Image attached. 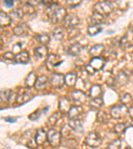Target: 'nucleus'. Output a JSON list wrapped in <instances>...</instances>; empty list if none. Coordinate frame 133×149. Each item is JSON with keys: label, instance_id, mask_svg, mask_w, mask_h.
Wrapping results in <instances>:
<instances>
[{"label": "nucleus", "instance_id": "52", "mask_svg": "<svg viewBox=\"0 0 133 149\" xmlns=\"http://www.w3.org/2000/svg\"><path fill=\"white\" fill-rule=\"evenodd\" d=\"M131 73H132V75L133 76V69H132V72H131Z\"/></svg>", "mask_w": 133, "mask_h": 149}, {"label": "nucleus", "instance_id": "29", "mask_svg": "<svg viewBox=\"0 0 133 149\" xmlns=\"http://www.w3.org/2000/svg\"><path fill=\"white\" fill-rule=\"evenodd\" d=\"M81 109L79 107L72 106L67 115L69 117V119H79L80 115L81 114Z\"/></svg>", "mask_w": 133, "mask_h": 149}, {"label": "nucleus", "instance_id": "49", "mask_svg": "<svg viewBox=\"0 0 133 149\" xmlns=\"http://www.w3.org/2000/svg\"><path fill=\"white\" fill-rule=\"evenodd\" d=\"M128 113H129L130 118L133 120V105L128 109Z\"/></svg>", "mask_w": 133, "mask_h": 149}, {"label": "nucleus", "instance_id": "9", "mask_svg": "<svg viewBox=\"0 0 133 149\" xmlns=\"http://www.w3.org/2000/svg\"><path fill=\"white\" fill-rule=\"evenodd\" d=\"M81 20L79 18V17L75 15V14H67V16L63 21L64 26L67 28H75L77 26H78Z\"/></svg>", "mask_w": 133, "mask_h": 149}, {"label": "nucleus", "instance_id": "2", "mask_svg": "<svg viewBox=\"0 0 133 149\" xmlns=\"http://www.w3.org/2000/svg\"><path fill=\"white\" fill-rule=\"evenodd\" d=\"M106 61L101 57L93 58L88 65L85 66V70L88 74L93 76L96 72L103 70L105 66Z\"/></svg>", "mask_w": 133, "mask_h": 149}, {"label": "nucleus", "instance_id": "14", "mask_svg": "<svg viewBox=\"0 0 133 149\" xmlns=\"http://www.w3.org/2000/svg\"><path fill=\"white\" fill-rule=\"evenodd\" d=\"M72 99L75 102L78 103H84L87 100V95L85 93L81 90H75L71 93Z\"/></svg>", "mask_w": 133, "mask_h": 149}, {"label": "nucleus", "instance_id": "23", "mask_svg": "<svg viewBox=\"0 0 133 149\" xmlns=\"http://www.w3.org/2000/svg\"><path fill=\"white\" fill-rule=\"evenodd\" d=\"M77 76L74 73H68L65 76V83L69 87H73L77 83Z\"/></svg>", "mask_w": 133, "mask_h": 149}, {"label": "nucleus", "instance_id": "48", "mask_svg": "<svg viewBox=\"0 0 133 149\" xmlns=\"http://www.w3.org/2000/svg\"><path fill=\"white\" fill-rule=\"evenodd\" d=\"M5 121L6 122L10 123H15L17 121L16 117H8L5 118Z\"/></svg>", "mask_w": 133, "mask_h": 149}, {"label": "nucleus", "instance_id": "28", "mask_svg": "<svg viewBox=\"0 0 133 149\" xmlns=\"http://www.w3.org/2000/svg\"><path fill=\"white\" fill-rule=\"evenodd\" d=\"M35 39L42 46H45L46 45H47L50 42L51 38L49 35L47 33H41V34L36 35Z\"/></svg>", "mask_w": 133, "mask_h": 149}, {"label": "nucleus", "instance_id": "35", "mask_svg": "<svg viewBox=\"0 0 133 149\" xmlns=\"http://www.w3.org/2000/svg\"><path fill=\"white\" fill-rule=\"evenodd\" d=\"M23 11L21 8L16 9L10 13V17L12 19V21H13V20L20 21L23 19Z\"/></svg>", "mask_w": 133, "mask_h": 149}, {"label": "nucleus", "instance_id": "18", "mask_svg": "<svg viewBox=\"0 0 133 149\" xmlns=\"http://www.w3.org/2000/svg\"><path fill=\"white\" fill-rule=\"evenodd\" d=\"M35 139L38 145H42L47 141V133H46L43 129H38Z\"/></svg>", "mask_w": 133, "mask_h": 149}, {"label": "nucleus", "instance_id": "26", "mask_svg": "<svg viewBox=\"0 0 133 149\" xmlns=\"http://www.w3.org/2000/svg\"><path fill=\"white\" fill-rule=\"evenodd\" d=\"M103 103H104L103 100L102 96H101V97L95 98V99L92 100L91 101L90 103H89V106H90L91 109L92 110L96 111V110H99L101 107L103 106Z\"/></svg>", "mask_w": 133, "mask_h": 149}, {"label": "nucleus", "instance_id": "33", "mask_svg": "<svg viewBox=\"0 0 133 149\" xmlns=\"http://www.w3.org/2000/svg\"><path fill=\"white\" fill-rule=\"evenodd\" d=\"M103 31V28L99 27V26L91 25L89 26L87 29V34L91 37H94L99 35Z\"/></svg>", "mask_w": 133, "mask_h": 149}, {"label": "nucleus", "instance_id": "3", "mask_svg": "<svg viewBox=\"0 0 133 149\" xmlns=\"http://www.w3.org/2000/svg\"><path fill=\"white\" fill-rule=\"evenodd\" d=\"M93 8L94 11L99 13L104 17L110 15L114 10V6L111 2L108 1L98 2L94 6Z\"/></svg>", "mask_w": 133, "mask_h": 149}, {"label": "nucleus", "instance_id": "16", "mask_svg": "<svg viewBox=\"0 0 133 149\" xmlns=\"http://www.w3.org/2000/svg\"><path fill=\"white\" fill-rule=\"evenodd\" d=\"M71 107V102L68 99L65 97H62L60 99L59 102V109L60 112L63 113H68Z\"/></svg>", "mask_w": 133, "mask_h": 149}, {"label": "nucleus", "instance_id": "6", "mask_svg": "<svg viewBox=\"0 0 133 149\" xmlns=\"http://www.w3.org/2000/svg\"><path fill=\"white\" fill-rule=\"evenodd\" d=\"M128 113L127 106L123 105H115L110 109V116L113 118L118 119L124 117Z\"/></svg>", "mask_w": 133, "mask_h": 149}, {"label": "nucleus", "instance_id": "47", "mask_svg": "<svg viewBox=\"0 0 133 149\" xmlns=\"http://www.w3.org/2000/svg\"><path fill=\"white\" fill-rule=\"evenodd\" d=\"M4 4L8 8H11V7L13 6L14 5V1H11V0H6V1H4Z\"/></svg>", "mask_w": 133, "mask_h": 149}, {"label": "nucleus", "instance_id": "15", "mask_svg": "<svg viewBox=\"0 0 133 149\" xmlns=\"http://www.w3.org/2000/svg\"><path fill=\"white\" fill-rule=\"evenodd\" d=\"M69 126L72 131L78 133H82L83 132V127L81 121L79 119H69Z\"/></svg>", "mask_w": 133, "mask_h": 149}, {"label": "nucleus", "instance_id": "36", "mask_svg": "<svg viewBox=\"0 0 133 149\" xmlns=\"http://www.w3.org/2000/svg\"><path fill=\"white\" fill-rule=\"evenodd\" d=\"M49 109V107H46L44 108L43 109H37V111H34L30 115H29V119H30L31 121H36L39 119V117H41V115H42L43 113H46V111Z\"/></svg>", "mask_w": 133, "mask_h": 149}, {"label": "nucleus", "instance_id": "31", "mask_svg": "<svg viewBox=\"0 0 133 149\" xmlns=\"http://www.w3.org/2000/svg\"><path fill=\"white\" fill-rule=\"evenodd\" d=\"M61 117H62L61 112L60 111L55 112L51 116H50L49 119H48V123H49L50 125L54 126L58 122H59V120L61 119Z\"/></svg>", "mask_w": 133, "mask_h": 149}, {"label": "nucleus", "instance_id": "50", "mask_svg": "<svg viewBox=\"0 0 133 149\" xmlns=\"http://www.w3.org/2000/svg\"><path fill=\"white\" fill-rule=\"evenodd\" d=\"M129 29L133 33V21H132L129 25Z\"/></svg>", "mask_w": 133, "mask_h": 149}, {"label": "nucleus", "instance_id": "25", "mask_svg": "<svg viewBox=\"0 0 133 149\" xmlns=\"http://www.w3.org/2000/svg\"><path fill=\"white\" fill-rule=\"evenodd\" d=\"M102 95V88L99 85H94L89 90V96L93 99L101 97Z\"/></svg>", "mask_w": 133, "mask_h": 149}, {"label": "nucleus", "instance_id": "21", "mask_svg": "<svg viewBox=\"0 0 133 149\" xmlns=\"http://www.w3.org/2000/svg\"><path fill=\"white\" fill-rule=\"evenodd\" d=\"M91 22H92V25H96V26H99L101 24H103L105 21V17L103 15H101L99 13H96V12L94 11L93 15H92L91 17Z\"/></svg>", "mask_w": 133, "mask_h": 149}, {"label": "nucleus", "instance_id": "41", "mask_svg": "<svg viewBox=\"0 0 133 149\" xmlns=\"http://www.w3.org/2000/svg\"><path fill=\"white\" fill-rule=\"evenodd\" d=\"M72 131V129L71 127H70L68 125H65L63 127V128L61 129V134L62 136H63V137H67V136H69L71 135V131Z\"/></svg>", "mask_w": 133, "mask_h": 149}, {"label": "nucleus", "instance_id": "11", "mask_svg": "<svg viewBox=\"0 0 133 149\" xmlns=\"http://www.w3.org/2000/svg\"><path fill=\"white\" fill-rule=\"evenodd\" d=\"M115 79V86L118 87H122L127 85L129 81V76L126 74L124 71H120L118 73L117 76Z\"/></svg>", "mask_w": 133, "mask_h": 149}, {"label": "nucleus", "instance_id": "45", "mask_svg": "<svg viewBox=\"0 0 133 149\" xmlns=\"http://www.w3.org/2000/svg\"><path fill=\"white\" fill-rule=\"evenodd\" d=\"M37 143L35 141V138H31L27 143V146L31 149H36L37 148Z\"/></svg>", "mask_w": 133, "mask_h": 149}, {"label": "nucleus", "instance_id": "44", "mask_svg": "<svg viewBox=\"0 0 133 149\" xmlns=\"http://www.w3.org/2000/svg\"><path fill=\"white\" fill-rule=\"evenodd\" d=\"M80 34V31L77 28H72L71 30L69 33V39H72L77 37H78Z\"/></svg>", "mask_w": 133, "mask_h": 149}, {"label": "nucleus", "instance_id": "1", "mask_svg": "<svg viewBox=\"0 0 133 149\" xmlns=\"http://www.w3.org/2000/svg\"><path fill=\"white\" fill-rule=\"evenodd\" d=\"M47 14L51 21L56 23L63 21L67 13L66 9L57 3H53L47 9Z\"/></svg>", "mask_w": 133, "mask_h": 149}, {"label": "nucleus", "instance_id": "24", "mask_svg": "<svg viewBox=\"0 0 133 149\" xmlns=\"http://www.w3.org/2000/svg\"><path fill=\"white\" fill-rule=\"evenodd\" d=\"M34 54L39 59L44 58L48 54V49L46 46L37 47L34 50Z\"/></svg>", "mask_w": 133, "mask_h": 149}, {"label": "nucleus", "instance_id": "12", "mask_svg": "<svg viewBox=\"0 0 133 149\" xmlns=\"http://www.w3.org/2000/svg\"><path fill=\"white\" fill-rule=\"evenodd\" d=\"M30 56L27 50H21L18 54H15V62L17 64H26L30 62Z\"/></svg>", "mask_w": 133, "mask_h": 149}, {"label": "nucleus", "instance_id": "51", "mask_svg": "<svg viewBox=\"0 0 133 149\" xmlns=\"http://www.w3.org/2000/svg\"><path fill=\"white\" fill-rule=\"evenodd\" d=\"M125 149H132V148H130V146H127V148H126Z\"/></svg>", "mask_w": 133, "mask_h": 149}, {"label": "nucleus", "instance_id": "43", "mask_svg": "<svg viewBox=\"0 0 133 149\" xmlns=\"http://www.w3.org/2000/svg\"><path fill=\"white\" fill-rule=\"evenodd\" d=\"M15 55L11 52H7L3 55V58L5 61L15 62Z\"/></svg>", "mask_w": 133, "mask_h": 149}, {"label": "nucleus", "instance_id": "7", "mask_svg": "<svg viewBox=\"0 0 133 149\" xmlns=\"http://www.w3.org/2000/svg\"><path fill=\"white\" fill-rule=\"evenodd\" d=\"M63 62V61H61V57L59 55L54 54L48 55L45 61L46 66H47V68L49 70L58 67L61 65Z\"/></svg>", "mask_w": 133, "mask_h": 149}, {"label": "nucleus", "instance_id": "39", "mask_svg": "<svg viewBox=\"0 0 133 149\" xmlns=\"http://www.w3.org/2000/svg\"><path fill=\"white\" fill-rule=\"evenodd\" d=\"M127 128L126 123H118L114 127V131L117 134L124 133Z\"/></svg>", "mask_w": 133, "mask_h": 149}, {"label": "nucleus", "instance_id": "40", "mask_svg": "<svg viewBox=\"0 0 133 149\" xmlns=\"http://www.w3.org/2000/svg\"><path fill=\"white\" fill-rule=\"evenodd\" d=\"M122 146V141L120 139L113 141L108 145V147L106 149H120Z\"/></svg>", "mask_w": 133, "mask_h": 149}, {"label": "nucleus", "instance_id": "37", "mask_svg": "<svg viewBox=\"0 0 133 149\" xmlns=\"http://www.w3.org/2000/svg\"><path fill=\"white\" fill-rule=\"evenodd\" d=\"M12 97V92L10 90L4 89L1 91V101L4 102H9Z\"/></svg>", "mask_w": 133, "mask_h": 149}, {"label": "nucleus", "instance_id": "8", "mask_svg": "<svg viewBox=\"0 0 133 149\" xmlns=\"http://www.w3.org/2000/svg\"><path fill=\"white\" fill-rule=\"evenodd\" d=\"M50 84L53 88L60 89L63 88L65 83V76L61 74H53L50 78Z\"/></svg>", "mask_w": 133, "mask_h": 149}, {"label": "nucleus", "instance_id": "22", "mask_svg": "<svg viewBox=\"0 0 133 149\" xmlns=\"http://www.w3.org/2000/svg\"><path fill=\"white\" fill-rule=\"evenodd\" d=\"M37 77L36 76L35 74L33 72H31L28 74L27 77L25 79V86L28 89L35 87L36 81H37Z\"/></svg>", "mask_w": 133, "mask_h": 149}, {"label": "nucleus", "instance_id": "46", "mask_svg": "<svg viewBox=\"0 0 133 149\" xmlns=\"http://www.w3.org/2000/svg\"><path fill=\"white\" fill-rule=\"evenodd\" d=\"M21 48H22V44H21V42H18V44L15 45L13 48V53H17L16 54H18L19 53L18 51H20L21 50Z\"/></svg>", "mask_w": 133, "mask_h": 149}, {"label": "nucleus", "instance_id": "27", "mask_svg": "<svg viewBox=\"0 0 133 149\" xmlns=\"http://www.w3.org/2000/svg\"><path fill=\"white\" fill-rule=\"evenodd\" d=\"M21 9L23 11V15H28V16L31 17V16L35 15V14L36 13L34 6L29 3H25L23 6V8Z\"/></svg>", "mask_w": 133, "mask_h": 149}, {"label": "nucleus", "instance_id": "30", "mask_svg": "<svg viewBox=\"0 0 133 149\" xmlns=\"http://www.w3.org/2000/svg\"><path fill=\"white\" fill-rule=\"evenodd\" d=\"M53 35L55 40H59V41L63 40L65 37L64 29L62 27H60L55 28L53 32Z\"/></svg>", "mask_w": 133, "mask_h": 149}, {"label": "nucleus", "instance_id": "17", "mask_svg": "<svg viewBox=\"0 0 133 149\" xmlns=\"http://www.w3.org/2000/svg\"><path fill=\"white\" fill-rule=\"evenodd\" d=\"M12 19L10 15L5 13L4 11L0 12V25L1 28H6L11 25Z\"/></svg>", "mask_w": 133, "mask_h": 149}, {"label": "nucleus", "instance_id": "13", "mask_svg": "<svg viewBox=\"0 0 133 149\" xmlns=\"http://www.w3.org/2000/svg\"><path fill=\"white\" fill-rule=\"evenodd\" d=\"M105 52V47L103 45L97 44L94 45L89 50V54L93 58L101 57Z\"/></svg>", "mask_w": 133, "mask_h": 149}, {"label": "nucleus", "instance_id": "19", "mask_svg": "<svg viewBox=\"0 0 133 149\" xmlns=\"http://www.w3.org/2000/svg\"><path fill=\"white\" fill-rule=\"evenodd\" d=\"M83 46L79 42H76L71 45L68 49V54L72 56H76L81 53L83 50Z\"/></svg>", "mask_w": 133, "mask_h": 149}, {"label": "nucleus", "instance_id": "42", "mask_svg": "<svg viewBox=\"0 0 133 149\" xmlns=\"http://www.w3.org/2000/svg\"><path fill=\"white\" fill-rule=\"evenodd\" d=\"M82 3V1H77V0H68L66 1V5L70 8H75Z\"/></svg>", "mask_w": 133, "mask_h": 149}, {"label": "nucleus", "instance_id": "20", "mask_svg": "<svg viewBox=\"0 0 133 149\" xmlns=\"http://www.w3.org/2000/svg\"><path fill=\"white\" fill-rule=\"evenodd\" d=\"M49 81V79L46 76L43 75L39 77H37V81H36L35 88L37 90H42L45 88L46 85Z\"/></svg>", "mask_w": 133, "mask_h": 149}, {"label": "nucleus", "instance_id": "32", "mask_svg": "<svg viewBox=\"0 0 133 149\" xmlns=\"http://www.w3.org/2000/svg\"><path fill=\"white\" fill-rule=\"evenodd\" d=\"M31 99V94L27 92H23L18 95L16 97V102L19 104H23L24 103L27 102Z\"/></svg>", "mask_w": 133, "mask_h": 149}, {"label": "nucleus", "instance_id": "38", "mask_svg": "<svg viewBox=\"0 0 133 149\" xmlns=\"http://www.w3.org/2000/svg\"><path fill=\"white\" fill-rule=\"evenodd\" d=\"M120 101L122 105L127 106V105H129L132 102V97L131 95L129 94V93H126L122 94V95H120Z\"/></svg>", "mask_w": 133, "mask_h": 149}, {"label": "nucleus", "instance_id": "5", "mask_svg": "<svg viewBox=\"0 0 133 149\" xmlns=\"http://www.w3.org/2000/svg\"><path fill=\"white\" fill-rule=\"evenodd\" d=\"M61 134L54 129H50L47 132V141L53 147L59 146L61 142Z\"/></svg>", "mask_w": 133, "mask_h": 149}, {"label": "nucleus", "instance_id": "34", "mask_svg": "<svg viewBox=\"0 0 133 149\" xmlns=\"http://www.w3.org/2000/svg\"><path fill=\"white\" fill-rule=\"evenodd\" d=\"M109 121V116L105 111H100L96 115V121L99 123H106Z\"/></svg>", "mask_w": 133, "mask_h": 149}, {"label": "nucleus", "instance_id": "10", "mask_svg": "<svg viewBox=\"0 0 133 149\" xmlns=\"http://www.w3.org/2000/svg\"><path fill=\"white\" fill-rule=\"evenodd\" d=\"M30 31V27L26 23H22L13 28V33L17 37H25L29 35Z\"/></svg>", "mask_w": 133, "mask_h": 149}, {"label": "nucleus", "instance_id": "4", "mask_svg": "<svg viewBox=\"0 0 133 149\" xmlns=\"http://www.w3.org/2000/svg\"><path fill=\"white\" fill-rule=\"evenodd\" d=\"M102 139L99 134L95 131H92L85 139V144L88 146L93 148L99 147L102 144Z\"/></svg>", "mask_w": 133, "mask_h": 149}]
</instances>
